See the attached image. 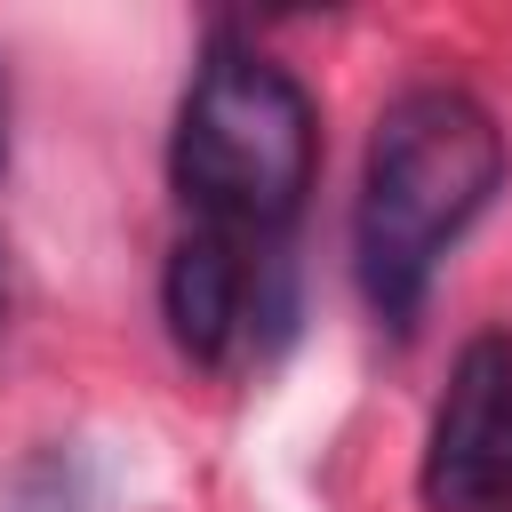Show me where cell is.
Returning a JSON list of instances; mask_svg holds the SVG:
<instances>
[{"instance_id": "obj_1", "label": "cell", "mask_w": 512, "mask_h": 512, "mask_svg": "<svg viewBox=\"0 0 512 512\" xmlns=\"http://www.w3.org/2000/svg\"><path fill=\"white\" fill-rule=\"evenodd\" d=\"M312 176V88L248 32L216 24L168 128L176 240L160 264V320L192 368H248L264 360L272 328H288V248Z\"/></svg>"}, {"instance_id": "obj_2", "label": "cell", "mask_w": 512, "mask_h": 512, "mask_svg": "<svg viewBox=\"0 0 512 512\" xmlns=\"http://www.w3.org/2000/svg\"><path fill=\"white\" fill-rule=\"evenodd\" d=\"M504 168L496 112L456 80H416L376 112L352 192V280L384 328L408 336L424 320L448 248L488 216Z\"/></svg>"}, {"instance_id": "obj_3", "label": "cell", "mask_w": 512, "mask_h": 512, "mask_svg": "<svg viewBox=\"0 0 512 512\" xmlns=\"http://www.w3.org/2000/svg\"><path fill=\"white\" fill-rule=\"evenodd\" d=\"M424 512H512V336H472L416 456Z\"/></svg>"}, {"instance_id": "obj_4", "label": "cell", "mask_w": 512, "mask_h": 512, "mask_svg": "<svg viewBox=\"0 0 512 512\" xmlns=\"http://www.w3.org/2000/svg\"><path fill=\"white\" fill-rule=\"evenodd\" d=\"M0 160H8V80H0Z\"/></svg>"}]
</instances>
